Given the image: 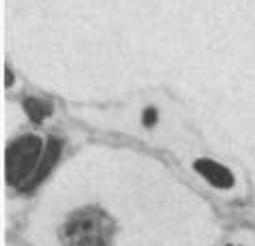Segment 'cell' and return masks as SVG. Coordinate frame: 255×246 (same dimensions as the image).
<instances>
[{
	"label": "cell",
	"mask_w": 255,
	"mask_h": 246,
	"mask_svg": "<svg viewBox=\"0 0 255 246\" xmlns=\"http://www.w3.org/2000/svg\"><path fill=\"white\" fill-rule=\"evenodd\" d=\"M116 225L97 206L73 212L60 229L62 246H112Z\"/></svg>",
	"instance_id": "cell-1"
},
{
	"label": "cell",
	"mask_w": 255,
	"mask_h": 246,
	"mask_svg": "<svg viewBox=\"0 0 255 246\" xmlns=\"http://www.w3.org/2000/svg\"><path fill=\"white\" fill-rule=\"evenodd\" d=\"M45 144L39 135L26 133L6 144L4 150V180L9 186H24L43 157Z\"/></svg>",
	"instance_id": "cell-2"
},
{
	"label": "cell",
	"mask_w": 255,
	"mask_h": 246,
	"mask_svg": "<svg viewBox=\"0 0 255 246\" xmlns=\"http://www.w3.org/2000/svg\"><path fill=\"white\" fill-rule=\"evenodd\" d=\"M193 169L200 173L212 188L230 191V188L236 186V175L232 173L230 167L217 163V161H212V159H197L193 163Z\"/></svg>",
	"instance_id": "cell-3"
},
{
	"label": "cell",
	"mask_w": 255,
	"mask_h": 246,
	"mask_svg": "<svg viewBox=\"0 0 255 246\" xmlns=\"http://www.w3.org/2000/svg\"><path fill=\"white\" fill-rule=\"evenodd\" d=\"M60 157H62V142L58 137H49L47 144H45V150H43V157H41V163L37 167V171H34L32 178L22 186V191L28 193V191H32V188H37L41 182H43L47 175L52 173L54 167L58 165Z\"/></svg>",
	"instance_id": "cell-4"
},
{
	"label": "cell",
	"mask_w": 255,
	"mask_h": 246,
	"mask_svg": "<svg viewBox=\"0 0 255 246\" xmlns=\"http://www.w3.org/2000/svg\"><path fill=\"white\" fill-rule=\"evenodd\" d=\"M22 107L26 111V116L30 118L34 124H41L45 118L52 116V111H54L52 103L45 101V98H37V96H24Z\"/></svg>",
	"instance_id": "cell-5"
},
{
	"label": "cell",
	"mask_w": 255,
	"mask_h": 246,
	"mask_svg": "<svg viewBox=\"0 0 255 246\" xmlns=\"http://www.w3.org/2000/svg\"><path fill=\"white\" fill-rule=\"evenodd\" d=\"M157 120H159V111L154 107H146L144 114H141V124H144L146 129H150V126L157 124Z\"/></svg>",
	"instance_id": "cell-6"
},
{
	"label": "cell",
	"mask_w": 255,
	"mask_h": 246,
	"mask_svg": "<svg viewBox=\"0 0 255 246\" xmlns=\"http://www.w3.org/2000/svg\"><path fill=\"white\" fill-rule=\"evenodd\" d=\"M13 80H15V77L11 75V69H9V67H4V88H9L11 83H13Z\"/></svg>",
	"instance_id": "cell-7"
}]
</instances>
